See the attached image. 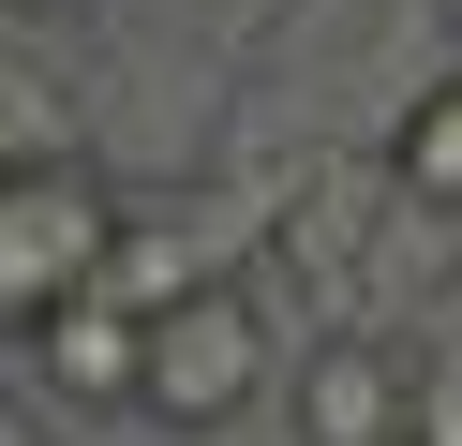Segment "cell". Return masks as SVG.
Masks as SVG:
<instances>
[{
  "mask_svg": "<svg viewBox=\"0 0 462 446\" xmlns=\"http://www.w3.org/2000/svg\"><path fill=\"white\" fill-rule=\"evenodd\" d=\"M283 283L269 268H239V283H194V297H164L150 313V432L164 446H209V432H254V402H269L283 372H299V342H283Z\"/></svg>",
  "mask_w": 462,
  "mask_h": 446,
  "instance_id": "6da1fadb",
  "label": "cell"
},
{
  "mask_svg": "<svg viewBox=\"0 0 462 446\" xmlns=\"http://www.w3.org/2000/svg\"><path fill=\"white\" fill-rule=\"evenodd\" d=\"M120 223L134 178L105 149H60V164H0V342H31L45 313L120 283Z\"/></svg>",
  "mask_w": 462,
  "mask_h": 446,
  "instance_id": "7a4b0ae2",
  "label": "cell"
},
{
  "mask_svg": "<svg viewBox=\"0 0 462 446\" xmlns=\"http://www.w3.org/2000/svg\"><path fill=\"white\" fill-rule=\"evenodd\" d=\"M0 372L31 387L60 432H105V416H134V402H150V313L105 283V297H75V313H45L31 342H0Z\"/></svg>",
  "mask_w": 462,
  "mask_h": 446,
  "instance_id": "3957f363",
  "label": "cell"
},
{
  "mask_svg": "<svg viewBox=\"0 0 462 446\" xmlns=\"http://www.w3.org/2000/svg\"><path fill=\"white\" fill-rule=\"evenodd\" d=\"M402 416H418V342H388V327H313L299 342V372H283L299 446H388Z\"/></svg>",
  "mask_w": 462,
  "mask_h": 446,
  "instance_id": "277c9868",
  "label": "cell"
},
{
  "mask_svg": "<svg viewBox=\"0 0 462 446\" xmlns=\"http://www.w3.org/2000/svg\"><path fill=\"white\" fill-rule=\"evenodd\" d=\"M388 178H402V208H432V223H462V59L418 89V105L388 119Z\"/></svg>",
  "mask_w": 462,
  "mask_h": 446,
  "instance_id": "5b68a950",
  "label": "cell"
},
{
  "mask_svg": "<svg viewBox=\"0 0 462 446\" xmlns=\"http://www.w3.org/2000/svg\"><path fill=\"white\" fill-rule=\"evenodd\" d=\"M60 149H90V134H75L60 59H45L31 30H0V164H60Z\"/></svg>",
  "mask_w": 462,
  "mask_h": 446,
  "instance_id": "8992f818",
  "label": "cell"
},
{
  "mask_svg": "<svg viewBox=\"0 0 462 446\" xmlns=\"http://www.w3.org/2000/svg\"><path fill=\"white\" fill-rule=\"evenodd\" d=\"M209 446H239V432H209ZM283 446H299V432H283Z\"/></svg>",
  "mask_w": 462,
  "mask_h": 446,
  "instance_id": "52a82bcc",
  "label": "cell"
},
{
  "mask_svg": "<svg viewBox=\"0 0 462 446\" xmlns=\"http://www.w3.org/2000/svg\"><path fill=\"white\" fill-rule=\"evenodd\" d=\"M388 446H418V432H388Z\"/></svg>",
  "mask_w": 462,
  "mask_h": 446,
  "instance_id": "ba28073f",
  "label": "cell"
}]
</instances>
